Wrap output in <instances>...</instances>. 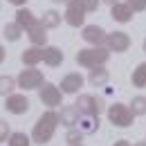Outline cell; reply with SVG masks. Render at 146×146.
Segmentation results:
<instances>
[{
	"label": "cell",
	"instance_id": "cell-35",
	"mask_svg": "<svg viewBox=\"0 0 146 146\" xmlns=\"http://www.w3.org/2000/svg\"><path fill=\"white\" fill-rule=\"evenodd\" d=\"M52 2H70V0H52Z\"/></svg>",
	"mask_w": 146,
	"mask_h": 146
},
{
	"label": "cell",
	"instance_id": "cell-13",
	"mask_svg": "<svg viewBox=\"0 0 146 146\" xmlns=\"http://www.w3.org/2000/svg\"><path fill=\"white\" fill-rule=\"evenodd\" d=\"M79 108L76 106H65V108H61V112H58V117H61V124L68 128H76L79 126Z\"/></svg>",
	"mask_w": 146,
	"mask_h": 146
},
{
	"label": "cell",
	"instance_id": "cell-37",
	"mask_svg": "<svg viewBox=\"0 0 146 146\" xmlns=\"http://www.w3.org/2000/svg\"><path fill=\"white\" fill-rule=\"evenodd\" d=\"M79 146H83V144H79Z\"/></svg>",
	"mask_w": 146,
	"mask_h": 146
},
{
	"label": "cell",
	"instance_id": "cell-5",
	"mask_svg": "<svg viewBox=\"0 0 146 146\" xmlns=\"http://www.w3.org/2000/svg\"><path fill=\"white\" fill-rule=\"evenodd\" d=\"M86 7H83V2L81 0H70L68 2V9H65V23L70 25V27H81L83 25V20H86Z\"/></svg>",
	"mask_w": 146,
	"mask_h": 146
},
{
	"label": "cell",
	"instance_id": "cell-20",
	"mask_svg": "<svg viewBox=\"0 0 146 146\" xmlns=\"http://www.w3.org/2000/svg\"><path fill=\"white\" fill-rule=\"evenodd\" d=\"M79 128H81L86 135L97 133V130H99V117H94V115H86L83 119H79Z\"/></svg>",
	"mask_w": 146,
	"mask_h": 146
},
{
	"label": "cell",
	"instance_id": "cell-4",
	"mask_svg": "<svg viewBox=\"0 0 146 146\" xmlns=\"http://www.w3.org/2000/svg\"><path fill=\"white\" fill-rule=\"evenodd\" d=\"M43 83H45L43 81V72L36 70L34 65H29L27 70H23L18 74V88H23V90H36Z\"/></svg>",
	"mask_w": 146,
	"mask_h": 146
},
{
	"label": "cell",
	"instance_id": "cell-10",
	"mask_svg": "<svg viewBox=\"0 0 146 146\" xmlns=\"http://www.w3.org/2000/svg\"><path fill=\"white\" fill-rule=\"evenodd\" d=\"M83 40L86 43H90V45H101V43H106V32H104V27H99V25H88V27H83Z\"/></svg>",
	"mask_w": 146,
	"mask_h": 146
},
{
	"label": "cell",
	"instance_id": "cell-27",
	"mask_svg": "<svg viewBox=\"0 0 146 146\" xmlns=\"http://www.w3.org/2000/svg\"><path fill=\"white\" fill-rule=\"evenodd\" d=\"M9 124L5 119H0V142H9Z\"/></svg>",
	"mask_w": 146,
	"mask_h": 146
},
{
	"label": "cell",
	"instance_id": "cell-3",
	"mask_svg": "<svg viewBox=\"0 0 146 146\" xmlns=\"http://www.w3.org/2000/svg\"><path fill=\"white\" fill-rule=\"evenodd\" d=\"M108 119H110L112 126L128 128V126H133L135 112H133V108L126 106V104H112V106H108Z\"/></svg>",
	"mask_w": 146,
	"mask_h": 146
},
{
	"label": "cell",
	"instance_id": "cell-1",
	"mask_svg": "<svg viewBox=\"0 0 146 146\" xmlns=\"http://www.w3.org/2000/svg\"><path fill=\"white\" fill-rule=\"evenodd\" d=\"M61 124V117H58V112L54 110H47V112H43L40 117H38V121L34 124V130H32V139L36 142V144H47L52 137H54V130L56 126Z\"/></svg>",
	"mask_w": 146,
	"mask_h": 146
},
{
	"label": "cell",
	"instance_id": "cell-19",
	"mask_svg": "<svg viewBox=\"0 0 146 146\" xmlns=\"http://www.w3.org/2000/svg\"><path fill=\"white\" fill-rule=\"evenodd\" d=\"M16 23H18L23 29H27V27H32L36 18H34V14L27 9V7H18V11H16Z\"/></svg>",
	"mask_w": 146,
	"mask_h": 146
},
{
	"label": "cell",
	"instance_id": "cell-15",
	"mask_svg": "<svg viewBox=\"0 0 146 146\" xmlns=\"http://www.w3.org/2000/svg\"><path fill=\"white\" fill-rule=\"evenodd\" d=\"M43 56H45V47H38V45H32L29 50H25L20 58H23V63L25 65H36L43 61Z\"/></svg>",
	"mask_w": 146,
	"mask_h": 146
},
{
	"label": "cell",
	"instance_id": "cell-30",
	"mask_svg": "<svg viewBox=\"0 0 146 146\" xmlns=\"http://www.w3.org/2000/svg\"><path fill=\"white\" fill-rule=\"evenodd\" d=\"M112 146H130V142H128V139H117Z\"/></svg>",
	"mask_w": 146,
	"mask_h": 146
},
{
	"label": "cell",
	"instance_id": "cell-25",
	"mask_svg": "<svg viewBox=\"0 0 146 146\" xmlns=\"http://www.w3.org/2000/svg\"><path fill=\"white\" fill-rule=\"evenodd\" d=\"M32 139L25 135V133H11L9 135V146H29Z\"/></svg>",
	"mask_w": 146,
	"mask_h": 146
},
{
	"label": "cell",
	"instance_id": "cell-17",
	"mask_svg": "<svg viewBox=\"0 0 146 146\" xmlns=\"http://www.w3.org/2000/svg\"><path fill=\"white\" fill-rule=\"evenodd\" d=\"M63 52L58 50V47H54V45H50V47H45V56H43V61L50 65V68H58L61 63H63Z\"/></svg>",
	"mask_w": 146,
	"mask_h": 146
},
{
	"label": "cell",
	"instance_id": "cell-31",
	"mask_svg": "<svg viewBox=\"0 0 146 146\" xmlns=\"http://www.w3.org/2000/svg\"><path fill=\"white\" fill-rule=\"evenodd\" d=\"M7 2H11V5H16V7H25L27 0H7Z\"/></svg>",
	"mask_w": 146,
	"mask_h": 146
},
{
	"label": "cell",
	"instance_id": "cell-24",
	"mask_svg": "<svg viewBox=\"0 0 146 146\" xmlns=\"http://www.w3.org/2000/svg\"><path fill=\"white\" fill-rule=\"evenodd\" d=\"M20 34H23V27H20L18 23H9V25H5V38H7V40H18Z\"/></svg>",
	"mask_w": 146,
	"mask_h": 146
},
{
	"label": "cell",
	"instance_id": "cell-34",
	"mask_svg": "<svg viewBox=\"0 0 146 146\" xmlns=\"http://www.w3.org/2000/svg\"><path fill=\"white\" fill-rule=\"evenodd\" d=\"M135 146H146V142H137V144H135Z\"/></svg>",
	"mask_w": 146,
	"mask_h": 146
},
{
	"label": "cell",
	"instance_id": "cell-16",
	"mask_svg": "<svg viewBox=\"0 0 146 146\" xmlns=\"http://www.w3.org/2000/svg\"><path fill=\"white\" fill-rule=\"evenodd\" d=\"M108 70L104 68V65H97V68H92L90 70V76H88V81H90L94 88H101V86H106L108 83Z\"/></svg>",
	"mask_w": 146,
	"mask_h": 146
},
{
	"label": "cell",
	"instance_id": "cell-6",
	"mask_svg": "<svg viewBox=\"0 0 146 146\" xmlns=\"http://www.w3.org/2000/svg\"><path fill=\"white\" fill-rule=\"evenodd\" d=\"M38 97H40V101H43L45 106L56 108V106H61L63 90H61L58 86H54V83H43V86L38 88Z\"/></svg>",
	"mask_w": 146,
	"mask_h": 146
},
{
	"label": "cell",
	"instance_id": "cell-18",
	"mask_svg": "<svg viewBox=\"0 0 146 146\" xmlns=\"http://www.w3.org/2000/svg\"><path fill=\"white\" fill-rule=\"evenodd\" d=\"M61 20H65V16H61L56 9H47L45 14H43V18H40V23L47 27V29H56L58 25H61Z\"/></svg>",
	"mask_w": 146,
	"mask_h": 146
},
{
	"label": "cell",
	"instance_id": "cell-23",
	"mask_svg": "<svg viewBox=\"0 0 146 146\" xmlns=\"http://www.w3.org/2000/svg\"><path fill=\"white\" fill-rule=\"evenodd\" d=\"M83 130L81 128H70L68 130V135H65V142H68V146H79L81 142H83Z\"/></svg>",
	"mask_w": 146,
	"mask_h": 146
},
{
	"label": "cell",
	"instance_id": "cell-32",
	"mask_svg": "<svg viewBox=\"0 0 146 146\" xmlns=\"http://www.w3.org/2000/svg\"><path fill=\"white\" fill-rule=\"evenodd\" d=\"M5 56H7V52H5V47H2V45H0V63H2V61H5Z\"/></svg>",
	"mask_w": 146,
	"mask_h": 146
},
{
	"label": "cell",
	"instance_id": "cell-2",
	"mask_svg": "<svg viewBox=\"0 0 146 146\" xmlns=\"http://www.w3.org/2000/svg\"><path fill=\"white\" fill-rule=\"evenodd\" d=\"M76 63L83 65V68H97V65H104L110 58V50L108 47H101V45H92V47H83L76 52Z\"/></svg>",
	"mask_w": 146,
	"mask_h": 146
},
{
	"label": "cell",
	"instance_id": "cell-7",
	"mask_svg": "<svg viewBox=\"0 0 146 146\" xmlns=\"http://www.w3.org/2000/svg\"><path fill=\"white\" fill-rule=\"evenodd\" d=\"M74 106L79 108L81 115H94V117H99V112L104 108L101 99H97V97H92V94H79V99L74 101Z\"/></svg>",
	"mask_w": 146,
	"mask_h": 146
},
{
	"label": "cell",
	"instance_id": "cell-26",
	"mask_svg": "<svg viewBox=\"0 0 146 146\" xmlns=\"http://www.w3.org/2000/svg\"><path fill=\"white\" fill-rule=\"evenodd\" d=\"M130 108H133V112L135 115H146V97H135L133 99V104H130Z\"/></svg>",
	"mask_w": 146,
	"mask_h": 146
},
{
	"label": "cell",
	"instance_id": "cell-14",
	"mask_svg": "<svg viewBox=\"0 0 146 146\" xmlns=\"http://www.w3.org/2000/svg\"><path fill=\"white\" fill-rule=\"evenodd\" d=\"M133 9L128 7V5H121V2H117V5H112L110 7V18L117 20V23H128V20L133 18Z\"/></svg>",
	"mask_w": 146,
	"mask_h": 146
},
{
	"label": "cell",
	"instance_id": "cell-36",
	"mask_svg": "<svg viewBox=\"0 0 146 146\" xmlns=\"http://www.w3.org/2000/svg\"><path fill=\"white\" fill-rule=\"evenodd\" d=\"M144 52H146V38H144Z\"/></svg>",
	"mask_w": 146,
	"mask_h": 146
},
{
	"label": "cell",
	"instance_id": "cell-29",
	"mask_svg": "<svg viewBox=\"0 0 146 146\" xmlns=\"http://www.w3.org/2000/svg\"><path fill=\"white\" fill-rule=\"evenodd\" d=\"M81 2H83L86 11H97V7H99V2H101V0H81Z\"/></svg>",
	"mask_w": 146,
	"mask_h": 146
},
{
	"label": "cell",
	"instance_id": "cell-28",
	"mask_svg": "<svg viewBox=\"0 0 146 146\" xmlns=\"http://www.w3.org/2000/svg\"><path fill=\"white\" fill-rule=\"evenodd\" d=\"M126 5L133 11H146V0H128Z\"/></svg>",
	"mask_w": 146,
	"mask_h": 146
},
{
	"label": "cell",
	"instance_id": "cell-22",
	"mask_svg": "<svg viewBox=\"0 0 146 146\" xmlns=\"http://www.w3.org/2000/svg\"><path fill=\"white\" fill-rule=\"evenodd\" d=\"M18 86V79H11V76H0V94L2 97H9L14 94V88Z\"/></svg>",
	"mask_w": 146,
	"mask_h": 146
},
{
	"label": "cell",
	"instance_id": "cell-21",
	"mask_svg": "<svg viewBox=\"0 0 146 146\" xmlns=\"http://www.w3.org/2000/svg\"><path fill=\"white\" fill-rule=\"evenodd\" d=\"M130 81H133L135 88H146V63H139V65L133 70Z\"/></svg>",
	"mask_w": 146,
	"mask_h": 146
},
{
	"label": "cell",
	"instance_id": "cell-12",
	"mask_svg": "<svg viewBox=\"0 0 146 146\" xmlns=\"http://www.w3.org/2000/svg\"><path fill=\"white\" fill-rule=\"evenodd\" d=\"M79 88H83V76H81L79 72L68 74V76L61 81V90H63V94H74V92H79Z\"/></svg>",
	"mask_w": 146,
	"mask_h": 146
},
{
	"label": "cell",
	"instance_id": "cell-33",
	"mask_svg": "<svg viewBox=\"0 0 146 146\" xmlns=\"http://www.w3.org/2000/svg\"><path fill=\"white\" fill-rule=\"evenodd\" d=\"M101 2H106V5H110V7H112V5H117L119 0H101Z\"/></svg>",
	"mask_w": 146,
	"mask_h": 146
},
{
	"label": "cell",
	"instance_id": "cell-9",
	"mask_svg": "<svg viewBox=\"0 0 146 146\" xmlns=\"http://www.w3.org/2000/svg\"><path fill=\"white\" fill-rule=\"evenodd\" d=\"M5 108L11 115H25L29 110V101L25 94H9V97H5Z\"/></svg>",
	"mask_w": 146,
	"mask_h": 146
},
{
	"label": "cell",
	"instance_id": "cell-8",
	"mask_svg": "<svg viewBox=\"0 0 146 146\" xmlns=\"http://www.w3.org/2000/svg\"><path fill=\"white\" fill-rule=\"evenodd\" d=\"M106 47L110 52H126L130 47V38L126 32H112L106 36Z\"/></svg>",
	"mask_w": 146,
	"mask_h": 146
},
{
	"label": "cell",
	"instance_id": "cell-11",
	"mask_svg": "<svg viewBox=\"0 0 146 146\" xmlns=\"http://www.w3.org/2000/svg\"><path fill=\"white\" fill-rule=\"evenodd\" d=\"M45 25L40 23V20H36L32 27H27L25 32H27V36H29V40H32V45H38V47H43L45 45V40H47V34H45Z\"/></svg>",
	"mask_w": 146,
	"mask_h": 146
}]
</instances>
